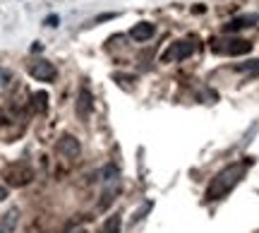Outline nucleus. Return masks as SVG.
I'll return each mask as SVG.
<instances>
[{"label": "nucleus", "mask_w": 259, "mask_h": 233, "mask_svg": "<svg viewBox=\"0 0 259 233\" xmlns=\"http://www.w3.org/2000/svg\"><path fill=\"white\" fill-rule=\"evenodd\" d=\"M17 224H19V209L12 207V209H8V212L3 214V219H0V233H15Z\"/></svg>", "instance_id": "obj_10"}, {"label": "nucleus", "mask_w": 259, "mask_h": 233, "mask_svg": "<svg viewBox=\"0 0 259 233\" xmlns=\"http://www.w3.org/2000/svg\"><path fill=\"white\" fill-rule=\"evenodd\" d=\"M5 178H8L10 185L22 187V185H27V183H31L34 173H31V168H29V166H24V164H17V166H10L8 171H5Z\"/></svg>", "instance_id": "obj_4"}, {"label": "nucleus", "mask_w": 259, "mask_h": 233, "mask_svg": "<svg viewBox=\"0 0 259 233\" xmlns=\"http://www.w3.org/2000/svg\"><path fill=\"white\" fill-rule=\"evenodd\" d=\"M46 24H48V27H58V17H56V15H53V17H48Z\"/></svg>", "instance_id": "obj_17"}, {"label": "nucleus", "mask_w": 259, "mask_h": 233, "mask_svg": "<svg viewBox=\"0 0 259 233\" xmlns=\"http://www.w3.org/2000/svg\"><path fill=\"white\" fill-rule=\"evenodd\" d=\"M79 151H82V144H79V140L74 135H63L58 140V154H63L65 159H77Z\"/></svg>", "instance_id": "obj_6"}, {"label": "nucleus", "mask_w": 259, "mask_h": 233, "mask_svg": "<svg viewBox=\"0 0 259 233\" xmlns=\"http://www.w3.org/2000/svg\"><path fill=\"white\" fill-rule=\"evenodd\" d=\"M5 197H8V187H5V185H0V202H3Z\"/></svg>", "instance_id": "obj_18"}, {"label": "nucleus", "mask_w": 259, "mask_h": 233, "mask_svg": "<svg viewBox=\"0 0 259 233\" xmlns=\"http://www.w3.org/2000/svg\"><path fill=\"white\" fill-rule=\"evenodd\" d=\"M213 44V53L219 56H245L252 51L250 41H242V38H228V41H211Z\"/></svg>", "instance_id": "obj_3"}, {"label": "nucleus", "mask_w": 259, "mask_h": 233, "mask_svg": "<svg viewBox=\"0 0 259 233\" xmlns=\"http://www.w3.org/2000/svg\"><path fill=\"white\" fill-rule=\"evenodd\" d=\"M29 75L38 80V82H53L56 80V65L53 63H48V60H36V63H31L29 65Z\"/></svg>", "instance_id": "obj_5"}, {"label": "nucleus", "mask_w": 259, "mask_h": 233, "mask_svg": "<svg viewBox=\"0 0 259 233\" xmlns=\"http://www.w3.org/2000/svg\"><path fill=\"white\" fill-rule=\"evenodd\" d=\"M250 166H252V161H238V164H231V166H226L223 171H219V173L211 178L209 187H206V200H209V202L223 200L233 187L240 183L242 176L247 173Z\"/></svg>", "instance_id": "obj_1"}, {"label": "nucleus", "mask_w": 259, "mask_h": 233, "mask_svg": "<svg viewBox=\"0 0 259 233\" xmlns=\"http://www.w3.org/2000/svg\"><path fill=\"white\" fill-rule=\"evenodd\" d=\"M120 226H122V219L120 214H113L106 219V224H103L101 233H120Z\"/></svg>", "instance_id": "obj_12"}, {"label": "nucleus", "mask_w": 259, "mask_h": 233, "mask_svg": "<svg viewBox=\"0 0 259 233\" xmlns=\"http://www.w3.org/2000/svg\"><path fill=\"white\" fill-rule=\"evenodd\" d=\"M154 34H156V27L151 22H139V24H135V27L130 29V36L135 38V41H147Z\"/></svg>", "instance_id": "obj_11"}, {"label": "nucleus", "mask_w": 259, "mask_h": 233, "mask_svg": "<svg viewBox=\"0 0 259 233\" xmlns=\"http://www.w3.org/2000/svg\"><path fill=\"white\" fill-rule=\"evenodd\" d=\"M254 22H259V15H242V17H235V19H231L228 24H223V31H226V34H233V31H238V29L252 27Z\"/></svg>", "instance_id": "obj_9"}, {"label": "nucleus", "mask_w": 259, "mask_h": 233, "mask_svg": "<svg viewBox=\"0 0 259 233\" xmlns=\"http://www.w3.org/2000/svg\"><path fill=\"white\" fill-rule=\"evenodd\" d=\"M31 99H34V108H36L38 113H46V108H48V94L46 92H36Z\"/></svg>", "instance_id": "obj_13"}, {"label": "nucleus", "mask_w": 259, "mask_h": 233, "mask_svg": "<svg viewBox=\"0 0 259 233\" xmlns=\"http://www.w3.org/2000/svg\"><path fill=\"white\" fill-rule=\"evenodd\" d=\"M194 53V41L183 38V41H173L170 46L161 53V63H176V60H185Z\"/></svg>", "instance_id": "obj_2"}, {"label": "nucleus", "mask_w": 259, "mask_h": 233, "mask_svg": "<svg viewBox=\"0 0 259 233\" xmlns=\"http://www.w3.org/2000/svg\"><path fill=\"white\" fill-rule=\"evenodd\" d=\"M92 108H94L92 92H89V87H82L79 94H77V118H79V121H89Z\"/></svg>", "instance_id": "obj_7"}, {"label": "nucleus", "mask_w": 259, "mask_h": 233, "mask_svg": "<svg viewBox=\"0 0 259 233\" xmlns=\"http://www.w3.org/2000/svg\"><path fill=\"white\" fill-rule=\"evenodd\" d=\"M118 195H120V178H118V180H111V183H106L101 202H99V209H108V207L115 202V197Z\"/></svg>", "instance_id": "obj_8"}, {"label": "nucleus", "mask_w": 259, "mask_h": 233, "mask_svg": "<svg viewBox=\"0 0 259 233\" xmlns=\"http://www.w3.org/2000/svg\"><path fill=\"white\" fill-rule=\"evenodd\" d=\"M240 72H250V75H259V60H250V63H242L238 65Z\"/></svg>", "instance_id": "obj_14"}, {"label": "nucleus", "mask_w": 259, "mask_h": 233, "mask_svg": "<svg viewBox=\"0 0 259 233\" xmlns=\"http://www.w3.org/2000/svg\"><path fill=\"white\" fill-rule=\"evenodd\" d=\"M10 82H12V72L5 70V67H0V87H8Z\"/></svg>", "instance_id": "obj_16"}, {"label": "nucleus", "mask_w": 259, "mask_h": 233, "mask_svg": "<svg viewBox=\"0 0 259 233\" xmlns=\"http://www.w3.org/2000/svg\"><path fill=\"white\" fill-rule=\"evenodd\" d=\"M149 209H151V202H144V205H142L137 212H135V216H132V224H137L139 219H144V214H147Z\"/></svg>", "instance_id": "obj_15"}]
</instances>
